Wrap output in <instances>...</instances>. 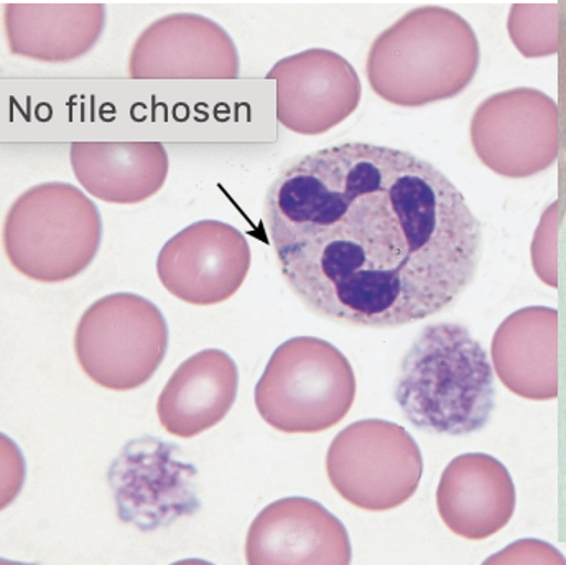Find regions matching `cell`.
I'll return each mask as SVG.
<instances>
[{
    "label": "cell",
    "instance_id": "obj_1",
    "mask_svg": "<svg viewBox=\"0 0 566 565\" xmlns=\"http://www.w3.org/2000/svg\"><path fill=\"white\" fill-rule=\"evenodd\" d=\"M264 228L310 311L369 328L447 311L483 254L481 221L440 168L367 143L290 160L265 195Z\"/></svg>",
    "mask_w": 566,
    "mask_h": 565
},
{
    "label": "cell",
    "instance_id": "obj_2",
    "mask_svg": "<svg viewBox=\"0 0 566 565\" xmlns=\"http://www.w3.org/2000/svg\"><path fill=\"white\" fill-rule=\"evenodd\" d=\"M480 63V42L470 22L444 7L424 6L376 36L366 75L380 100L423 107L463 93Z\"/></svg>",
    "mask_w": 566,
    "mask_h": 565
},
{
    "label": "cell",
    "instance_id": "obj_3",
    "mask_svg": "<svg viewBox=\"0 0 566 565\" xmlns=\"http://www.w3.org/2000/svg\"><path fill=\"white\" fill-rule=\"evenodd\" d=\"M396 401L417 429L461 437L480 432L495 406L490 356L460 323L424 326L403 356Z\"/></svg>",
    "mask_w": 566,
    "mask_h": 565
},
{
    "label": "cell",
    "instance_id": "obj_4",
    "mask_svg": "<svg viewBox=\"0 0 566 565\" xmlns=\"http://www.w3.org/2000/svg\"><path fill=\"white\" fill-rule=\"evenodd\" d=\"M103 218L74 185L46 181L20 193L3 220L2 244L23 278L62 284L86 271L103 242Z\"/></svg>",
    "mask_w": 566,
    "mask_h": 565
},
{
    "label": "cell",
    "instance_id": "obj_5",
    "mask_svg": "<svg viewBox=\"0 0 566 565\" xmlns=\"http://www.w3.org/2000/svg\"><path fill=\"white\" fill-rule=\"evenodd\" d=\"M356 391V375L343 352L316 336H295L272 353L254 401L272 429L318 433L348 416Z\"/></svg>",
    "mask_w": 566,
    "mask_h": 565
},
{
    "label": "cell",
    "instance_id": "obj_6",
    "mask_svg": "<svg viewBox=\"0 0 566 565\" xmlns=\"http://www.w3.org/2000/svg\"><path fill=\"white\" fill-rule=\"evenodd\" d=\"M168 339L167 321L154 302L119 292L93 302L81 315L74 355L94 385L109 391H134L160 368Z\"/></svg>",
    "mask_w": 566,
    "mask_h": 565
},
{
    "label": "cell",
    "instance_id": "obj_7",
    "mask_svg": "<svg viewBox=\"0 0 566 565\" xmlns=\"http://www.w3.org/2000/svg\"><path fill=\"white\" fill-rule=\"evenodd\" d=\"M326 475L336 493L359 510H396L419 490L422 450L399 423L357 420L333 439Z\"/></svg>",
    "mask_w": 566,
    "mask_h": 565
},
{
    "label": "cell",
    "instance_id": "obj_8",
    "mask_svg": "<svg viewBox=\"0 0 566 565\" xmlns=\"http://www.w3.org/2000/svg\"><path fill=\"white\" fill-rule=\"evenodd\" d=\"M178 453L177 446L151 436L124 446L107 472L123 523L155 531L200 510L197 469Z\"/></svg>",
    "mask_w": 566,
    "mask_h": 565
},
{
    "label": "cell",
    "instance_id": "obj_9",
    "mask_svg": "<svg viewBox=\"0 0 566 565\" xmlns=\"http://www.w3.org/2000/svg\"><path fill=\"white\" fill-rule=\"evenodd\" d=\"M251 262V245L238 228L201 220L165 242L158 252L157 274L178 301L211 307L238 294Z\"/></svg>",
    "mask_w": 566,
    "mask_h": 565
},
{
    "label": "cell",
    "instance_id": "obj_10",
    "mask_svg": "<svg viewBox=\"0 0 566 565\" xmlns=\"http://www.w3.org/2000/svg\"><path fill=\"white\" fill-rule=\"evenodd\" d=\"M127 73L134 80H234L241 75V59L234 40L218 22L177 12L142 30Z\"/></svg>",
    "mask_w": 566,
    "mask_h": 565
},
{
    "label": "cell",
    "instance_id": "obj_11",
    "mask_svg": "<svg viewBox=\"0 0 566 565\" xmlns=\"http://www.w3.org/2000/svg\"><path fill=\"white\" fill-rule=\"evenodd\" d=\"M277 81V121L298 136H322L359 107L363 84L345 56L310 49L275 63L265 76Z\"/></svg>",
    "mask_w": 566,
    "mask_h": 565
},
{
    "label": "cell",
    "instance_id": "obj_12",
    "mask_svg": "<svg viewBox=\"0 0 566 565\" xmlns=\"http://www.w3.org/2000/svg\"><path fill=\"white\" fill-rule=\"evenodd\" d=\"M248 565H352L345 524L318 501L282 498L252 521L245 537Z\"/></svg>",
    "mask_w": 566,
    "mask_h": 565
},
{
    "label": "cell",
    "instance_id": "obj_13",
    "mask_svg": "<svg viewBox=\"0 0 566 565\" xmlns=\"http://www.w3.org/2000/svg\"><path fill=\"white\" fill-rule=\"evenodd\" d=\"M437 508L451 533L468 541L488 540L514 516L511 473L488 453L458 456L441 473Z\"/></svg>",
    "mask_w": 566,
    "mask_h": 565
},
{
    "label": "cell",
    "instance_id": "obj_14",
    "mask_svg": "<svg viewBox=\"0 0 566 565\" xmlns=\"http://www.w3.org/2000/svg\"><path fill=\"white\" fill-rule=\"evenodd\" d=\"M107 10L99 2L3 6V32L13 56L62 65L91 52L106 30Z\"/></svg>",
    "mask_w": 566,
    "mask_h": 565
},
{
    "label": "cell",
    "instance_id": "obj_15",
    "mask_svg": "<svg viewBox=\"0 0 566 565\" xmlns=\"http://www.w3.org/2000/svg\"><path fill=\"white\" fill-rule=\"evenodd\" d=\"M239 372L222 349H203L185 359L161 389L158 422L178 439H193L218 426L238 398Z\"/></svg>",
    "mask_w": 566,
    "mask_h": 565
},
{
    "label": "cell",
    "instance_id": "obj_16",
    "mask_svg": "<svg viewBox=\"0 0 566 565\" xmlns=\"http://www.w3.org/2000/svg\"><path fill=\"white\" fill-rule=\"evenodd\" d=\"M70 161L81 187L113 205L150 200L170 171V157L160 143H74Z\"/></svg>",
    "mask_w": 566,
    "mask_h": 565
},
{
    "label": "cell",
    "instance_id": "obj_17",
    "mask_svg": "<svg viewBox=\"0 0 566 565\" xmlns=\"http://www.w3.org/2000/svg\"><path fill=\"white\" fill-rule=\"evenodd\" d=\"M557 312L524 308L505 318L491 346L499 379L514 395L534 401L557 396Z\"/></svg>",
    "mask_w": 566,
    "mask_h": 565
},
{
    "label": "cell",
    "instance_id": "obj_18",
    "mask_svg": "<svg viewBox=\"0 0 566 565\" xmlns=\"http://www.w3.org/2000/svg\"><path fill=\"white\" fill-rule=\"evenodd\" d=\"M481 565H566V557L545 541L518 540Z\"/></svg>",
    "mask_w": 566,
    "mask_h": 565
},
{
    "label": "cell",
    "instance_id": "obj_19",
    "mask_svg": "<svg viewBox=\"0 0 566 565\" xmlns=\"http://www.w3.org/2000/svg\"><path fill=\"white\" fill-rule=\"evenodd\" d=\"M171 565H214V564L208 563V561H203V559H185V561H178V563H175Z\"/></svg>",
    "mask_w": 566,
    "mask_h": 565
}]
</instances>
